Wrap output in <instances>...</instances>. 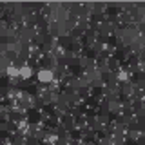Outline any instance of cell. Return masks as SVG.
I'll return each mask as SVG.
<instances>
[{
  "mask_svg": "<svg viewBox=\"0 0 145 145\" xmlns=\"http://www.w3.org/2000/svg\"><path fill=\"white\" fill-rule=\"evenodd\" d=\"M38 78H40L42 82H44V80H46V82H47V80H51V78H53V75H51L49 71H42L40 75H38Z\"/></svg>",
  "mask_w": 145,
  "mask_h": 145,
  "instance_id": "cell-1",
  "label": "cell"
},
{
  "mask_svg": "<svg viewBox=\"0 0 145 145\" xmlns=\"http://www.w3.org/2000/svg\"><path fill=\"white\" fill-rule=\"evenodd\" d=\"M29 75H31V69H27V67H24V69H22V76H24V78H27Z\"/></svg>",
  "mask_w": 145,
  "mask_h": 145,
  "instance_id": "cell-2",
  "label": "cell"
}]
</instances>
